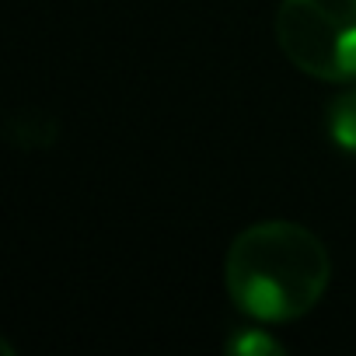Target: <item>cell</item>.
<instances>
[{
	"label": "cell",
	"mask_w": 356,
	"mask_h": 356,
	"mask_svg": "<svg viewBox=\"0 0 356 356\" xmlns=\"http://www.w3.org/2000/svg\"><path fill=\"white\" fill-rule=\"evenodd\" d=\"M276 42L314 81H356V0H280Z\"/></svg>",
	"instance_id": "7a4b0ae2"
},
{
	"label": "cell",
	"mask_w": 356,
	"mask_h": 356,
	"mask_svg": "<svg viewBox=\"0 0 356 356\" xmlns=\"http://www.w3.org/2000/svg\"><path fill=\"white\" fill-rule=\"evenodd\" d=\"M332 283V255L297 220H259L224 255V286L255 321H297L314 311Z\"/></svg>",
	"instance_id": "6da1fadb"
},
{
	"label": "cell",
	"mask_w": 356,
	"mask_h": 356,
	"mask_svg": "<svg viewBox=\"0 0 356 356\" xmlns=\"http://www.w3.org/2000/svg\"><path fill=\"white\" fill-rule=\"evenodd\" d=\"M227 353H238V356H273V353H283V342L266 335L262 328H238L227 342H224Z\"/></svg>",
	"instance_id": "277c9868"
},
{
	"label": "cell",
	"mask_w": 356,
	"mask_h": 356,
	"mask_svg": "<svg viewBox=\"0 0 356 356\" xmlns=\"http://www.w3.org/2000/svg\"><path fill=\"white\" fill-rule=\"evenodd\" d=\"M325 129H328V140H332L339 150L356 154V81H349L346 91L328 102Z\"/></svg>",
	"instance_id": "3957f363"
}]
</instances>
